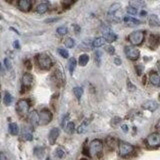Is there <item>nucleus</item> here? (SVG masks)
<instances>
[{"mask_svg":"<svg viewBox=\"0 0 160 160\" xmlns=\"http://www.w3.org/2000/svg\"><path fill=\"white\" fill-rule=\"evenodd\" d=\"M52 120V113L48 109L41 110L39 114V124L40 125H47Z\"/></svg>","mask_w":160,"mask_h":160,"instance_id":"0eeeda50","label":"nucleus"},{"mask_svg":"<svg viewBox=\"0 0 160 160\" xmlns=\"http://www.w3.org/2000/svg\"><path fill=\"white\" fill-rule=\"evenodd\" d=\"M105 42H106V40L104 37H98V38H96V39L93 40V42H92V46L95 48H99V47H101V46H103L104 44H105Z\"/></svg>","mask_w":160,"mask_h":160,"instance_id":"a211bd4d","label":"nucleus"},{"mask_svg":"<svg viewBox=\"0 0 160 160\" xmlns=\"http://www.w3.org/2000/svg\"><path fill=\"white\" fill-rule=\"evenodd\" d=\"M58 53L63 57V58H68L69 57V53L66 49H63V48H59L58 49Z\"/></svg>","mask_w":160,"mask_h":160,"instance_id":"473e14b6","label":"nucleus"},{"mask_svg":"<svg viewBox=\"0 0 160 160\" xmlns=\"http://www.w3.org/2000/svg\"><path fill=\"white\" fill-rule=\"evenodd\" d=\"M74 129H75V125L73 122H68V124L65 127V131L69 133V134H72L74 132Z\"/></svg>","mask_w":160,"mask_h":160,"instance_id":"c85d7f7f","label":"nucleus"},{"mask_svg":"<svg viewBox=\"0 0 160 160\" xmlns=\"http://www.w3.org/2000/svg\"><path fill=\"white\" fill-rule=\"evenodd\" d=\"M62 4L64 6H70L71 4H73L75 2V0H61Z\"/></svg>","mask_w":160,"mask_h":160,"instance_id":"e433bc0d","label":"nucleus"},{"mask_svg":"<svg viewBox=\"0 0 160 160\" xmlns=\"http://www.w3.org/2000/svg\"><path fill=\"white\" fill-rule=\"evenodd\" d=\"M144 32L141 30H137L132 32L131 34L128 36V40L132 45H140L144 40Z\"/></svg>","mask_w":160,"mask_h":160,"instance_id":"7ed1b4c3","label":"nucleus"},{"mask_svg":"<svg viewBox=\"0 0 160 160\" xmlns=\"http://www.w3.org/2000/svg\"><path fill=\"white\" fill-rule=\"evenodd\" d=\"M0 72H2V73H3V69H2V67H1V64H0Z\"/></svg>","mask_w":160,"mask_h":160,"instance_id":"8fccbe9b","label":"nucleus"},{"mask_svg":"<svg viewBox=\"0 0 160 160\" xmlns=\"http://www.w3.org/2000/svg\"><path fill=\"white\" fill-rule=\"evenodd\" d=\"M75 66H76V59H75V58H70L69 62H68V68H69V72L71 75L73 74Z\"/></svg>","mask_w":160,"mask_h":160,"instance_id":"b1692460","label":"nucleus"},{"mask_svg":"<svg viewBox=\"0 0 160 160\" xmlns=\"http://www.w3.org/2000/svg\"><path fill=\"white\" fill-rule=\"evenodd\" d=\"M124 22L129 26L138 25V24L141 23L139 20H137V19H135V18H132V17H124Z\"/></svg>","mask_w":160,"mask_h":160,"instance_id":"412c9836","label":"nucleus"},{"mask_svg":"<svg viewBox=\"0 0 160 160\" xmlns=\"http://www.w3.org/2000/svg\"><path fill=\"white\" fill-rule=\"evenodd\" d=\"M9 132H10L11 135H17L19 132L18 125L16 123H10L9 124Z\"/></svg>","mask_w":160,"mask_h":160,"instance_id":"5701e85b","label":"nucleus"},{"mask_svg":"<svg viewBox=\"0 0 160 160\" xmlns=\"http://www.w3.org/2000/svg\"><path fill=\"white\" fill-rule=\"evenodd\" d=\"M142 107L146 109V110H149L151 111V112H153V111H155L158 108V103L154 100H148L142 104Z\"/></svg>","mask_w":160,"mask_h":160,"instance_id":"f8f14e48","label":"nucleus"},{"mask_svg":"<svg viewBox=\"0 0 160 160\" xmlns=\"http://www.w3.org/2000/svg\"><path fill=\"white\" fill-rule=\"evenodd\" d=\"M24 139L31 141V140H32V134H31V133H26V134H24Z\"/></svg>","mask_w":160,"mask_h":160,"instance_id":"58836bf2","label":"nucleus"},{"mask_svg":"<svg viewBox=\"0 0 160 160\" xmlns=\"http://www.w3.org/2000/svg\"><path fill=\"white\" fill-rule=\"evenodd\" d=\"M3 101H4V104L7 105V106L10 105V104L12 103V101H13V97H12L11 94L9 93V92H5V94H4Z\"/></svg>","mask_w":160,"mask_h":160,"instance_id":"a878e982","label":"nucleus"},{"mask_svg":"<svg viewBox=\"0 0 160 160\" xmlns=\"http://www.w3.org/2000/svg\"><path fill=\"white\" fill-rule=\"evenodd\" d=\"M103 149V144L101 142V140L99 139H94L92 140L89 144V155L92 157L97 156L98 154H100L102 152Z\"/></svg>","mask_w":160,"mask_h":160,"instance_id":"f03ea898","label":"nucleus"},{"mask_svg":"<svg viewBox=\"0 0 160 160\" xmlns=\"http://www.w3.org/2000/svg\"><path fill=\"white\" fill-rule=\"evenodd\" d=\"M0 160H7L5 154L2 153V152H0Z\"/></svg>","mask_w":160,"mask_h":160,"instance_id":"79ce46f5","label":"nucleus"},{"mask_svg":"<svg viewBox=\"0 0 160 160\" xmlns=\"http://www.w3.org/2000/svg\"><path fill=\"white\" fill-rule=\"evenodd\" d=\"M104 38H105V40L107 41V42L111 43V42H113V41H115L116 39H117V35H116L115 33L107 30L106 32H104Z\"/></svg>","mask_w":160,"mask_h":160,"instance_id":"dca6fc26","label":"nucleus"},{"mask_svg":"<svg viewBox=\"0 0 160 160\" xmlns=\"http://www.w3.org/2000/svg\"><path fill=\"white\" fill-rule=\"evenodd\" d=\"M150 83L154 86H160V76L155 71H151L149 73Z\"/></svg>","mask_w":160,"mask_h":160,"instance_id":"ddd939ff","label":"nucleus"},{"mask_svg":"<svg viewBox=\"0 0 160 160\" xmlns=\"http://www.w3.org/2000/svg\"><path fill=\"white\" fill-rule=\"evenodd\" d=\"M36 61H37L38 66L43 70H48L52 66V60L45 53H41L36 56Z\"/></svg>","mask_w":160,"mask_h":160,"instance_id":"f257e3e1","label":"nucleus"},{"mask_svg":"<svg viewBox=\"0 0 160 160\" xmlns=\"http://www.w3.org/2000/svg\"><path fill=\"white\" fill-rule=\"evenodd\" d=\"M0 101H1V95H0Z\"/></svg>","mask_w":160,"mask_h":160,"instance_id":"603ef678","label":"nucleus"},{"mask_svg":"<svg viewBox=\"0 0 160 160\" xmlns=\"http://www.w3.org/2000/svg\"><path fill=\"white\" fill-rule=\"evenodd\" d=\"M48 4L47 3H40L38 4V6L36 7V12L39 14H43L45 13V12H47L48 10Z\"/></svg>","mask_w":160,"mask_h":160,"instance_id":"aec40b11","label":"nucleus"},{"mask_svg":"<svg viewBox=\"0 0 160 160\" xmlns=\"http://www.w3.org/2000/svg\"><path fill=\"white\" fill-rule=\"evenodd\" d=\"M159 44V37L157 35H150L149 37V47L154 49L157 47V45Z\"/></svg>","mask_w":160,"mask_h":160,"instance_id":"2eb2a0df","label":"nucleus"},{"mask_svg":"<svg viewBox=\"0 0 160 160\" xmlns=\"http://www.w3.org/2000/svg\"><path fill=\"white\" fill-rule=\"evenodd\" d=\"M118 150H119V154L121 156H127L134 151V146L127 142H120Z\"/></svg>","mask_w":160,"mask_h":160,"instance_id":"39448f33","label":"nucleus"},{"mask_svg":"<svg viewBox=\"0 0 160 160\" xmlns=\"http://www.w3.org/2000/svg\"><path fill=\"white\" fill-rule=\"evenodd\" d=\"M149 25L152 26V27H158L160 26V20L159 18L157 17V15H150L149 17Z\"/></svg>","mask_w":160,"mask_h":160,"instance_id":"f3484780","label":"nucleus"},{"mask_svg":"<svg viewBox=\"0 0 160 160\" xmlns=\"http://www.w3.org/2000/svg\"><path fill=\"white\" fill-rule=\"evenodd\" d=\"M136 70H137V72H138V75H141V72H142V70H143L142 65H137Z\"/></svg>","mask_w":160,"mask_h":160,"instance_id":"ea45409f","label":"nucleus"},{"mask_svg":"<svg viewBox=\"0 0 160 160\" xmlns=\"http://www.w3.org/2000/svg\"><path fill=\"white\" fill-rule=\"evenodd\" d=\"M34 154L38 157V158H42V157L44 156V148H42V147H37V148H35Z\"/></svg>","mask_w":160,"mask_h":160,"instance_id":"cd10ccee","label":"nucleus"},{"mask_svg":"<svg viewBox=\"0 0 160 160\" xmlns=\"http://www.w3.org/2000/svg\"><path fill=\"white\" fill-rule=\"evenodd\" d=\"M81 160H87V159H81Z\"/></svg>","mask_w":160,"mask_h":160,"instance_id":"5fc2aeb1","label":"nucleus"},{"mask_svg":"<svg viewBox=\"0 0 160 160\" xmlns=\"http://www.w3.org/2000/svg\"><path fill=\"white\" fill-rule=\"evenodd\" d=\"M129 5L134 8H141V7L145 6V2L143 0H130Z\"/></svg>","mask_w":160,"mask_h":160,"instance_id":"6ab92c4d","label":"nucleus"},{"mask_svg":"<svg viewBox=\"0 0 160 160\" xmlns=\"http://www.w3.org/2000/svg\"><path fill=\"white\" fill-rule=\"evenodd\" d=\"M105 50L109 53V54H114V52H115V48L113 47L112 45L106 46V47H105Z\"/></svg>","mask_w":160,"mask_h":160,"instance_id":"f704fd0d","label":"nucleus"},{"mask_svg":"<svg viewBox=\"0 0 160 160\" xmlns=\"http://www.w3.org/2000/svg\"><path fill=\"white\" fill-rule=\"evenodd\" d=\"M29 120H30V123L32 125H37L39 124V114L37 113V111H32V112L29 114Z\"/></svg>","mask_w":160,"mask_h":160,"instance_id":"4468645a","label":"nucleus"},{"mask_svg":"<svg viewBox=\"0 0 160 160\" xmlns=\"http://www.w3.org/2000/svg\"><path fill=\"white\" fill-rule=\"evenodd\" d=\"M157 68H158V71H159V73H160V60L158 62H157Z\"/></svg>","mask_w":160,"mask_h":160,"instance_id":"de8ad7c7","label":"nucleus"},{"mask_svg":"<svg viewBox=\"0 0 160 160\" xmlns=\"http://www.w3.org/2000/svg\"><path fill=\"white\" fill-rule=\"evenodd\" d=\"M159 100H160V93H159Z\"/></svg>","mask_w":160,"mask_h":160,"instance_id":"864d4df0","label":"nucleus"},{"mask_svg":"<svg viewBox=\"0 0 160 160\" xmlns=\"http://www.w3.org/2000/svg\"><path fill=\"white\" fill-rule=\"evenodd\" d=\"M47 160H51V159H50V157H48V158H47Z\"/></svg>","mask_w":160,"mask_h":160,"instance_id":"3c124183","label":"nucleus"},{"mask_svg":"<svg viewBox=\"0 0 160 160\" xmlns=\"http://www.w3.org/2000/svg\"><path fill=\"white\" fill-rule=\"evenodd\" d=\"M4 65H5L6 69H8V70L11 69V62L8 58H5V59H4Z\"/></svg>","mask_w":160,"mask_h":160,"instance_id":"c9c22d12","label":"nucleus"},{"mask_svg":"<svg viewBox=\"0 0 160 160\" xmlns=\"http://www.w3.org/2000/svg\"><path fill=\"white\" fill-rule=\"evenodd\" d=\"M59 134H60L59 128L54 127V128H52V129L50 130L49 134H48V140H49L50 144H52V145L55 144V142H56V140H57L58 136H59Z\"/></svg>","mask_w":160,"mask_h":160,"instance_id":"9d476101","label":"nucleus"},{"mask_svg":"<svg viewBox=\"0 0 160 160\" xmlns=\"http://www.w3.org/2000/svg\"><path fill=\"white\" fill-rule=\"evenodd\" d=\"M121 128H122V130H123V131H124V132H127L128 131V126L127 125H122V126H121Z\"/></svg>","mask_w":160,"mask_h":160,"instance_id":"c03bdc74","label":"nucleus"},{"mask_svg":"<svg viewBox=\"0 0 160 160\" xmlns=\"http://www.w3.org/2000/svg\"><path fill=\"white\" fill-rule=\"evenodd\" d=\"M87 124H88V122H87V121H84V122L82 123V124L78 127V129H77V132H78L79 134H81V133L85 132L86 127H87Z\"/></svg>","mask_w":160,"mask_h":160,"instance_id":"7c9ffc66","label":"nucleus"},{"mask_svg":"<svg viewBox=\"0 0 160 160\" xmlns=\"http://www.w3.org/2000/svg\"><path fill=\"white\" fill-rule=\"evenodd\" d=\"M114 63H115V64L116 65H120L121 64V60L119 59V58H115V59H114Z\"/></svg>","mask_w":160,"mask_h":160,"instance_id":"37998d69","label":"nucleus"},{"mask_svg":"<svg viewBox=\"0 0 160 160\" xmlns=\"http://www.w3.org/2000/svg\"><path fill=\"white\" fill-rule=\"evenodd\" d=\"M120 7H121V5H120L119 3L112 4V5L110 6V8H109V10H108V14H109V15H112V14H114L116 11L119 10Z\"/></svg>","mask_w":160,"mask_h":160,"instance_id":"393cba45","label":"nucleus"},{"mask_svg":"<svg viewBox=\"0 0 160 160\" xmlns=\"http://www.w3.org/2000/svg\"><path fill=\"white\" fill-rule=\"evenodd\" d=\"M73 93H74V95L76 96V98L79 100V99L81 98L82 94H83V89H82L81 87H75L73 89Z\"/></svg>","mask_w":160,"mask_h":160,"instance_id":"bb28decb","label":"nucleus"},{"mask_svg":"<svg viewBox=\"0 0 160 160\" xmlns=\"http://www.w3.org/2000/svg\"><path fill=\"white\" fill-rule=\"evenodd\" d=\"M63 155H64V151L61 148H57L56 149V156L58 158H62Z\"/></svg>","mask_w":160,"mask_h":160,"instance_id":"4c0bfd02","label":"nucleus"},{"mask_svg":"<svg viewBox=\"0 0 160 160\" xmlns=\"http://www.w3.org/2000/svg\"><path fill=\"white\" fill-rule=\"evenodd\" d=\"M64 45L66 46L67 48H72V47H74V45H75V42H74V40L72 39V38H66L64 41Z\"/></svg>","mask_w":160,"mask_h":160,"instance_id":"c756f323","label":"nucleus"},{"mask_svg":"<svg viewBox=\"0 0 160 160\" xmlns=\"http://www.w3.org/2000/svg\"><path fill=\"white\" fill-rule=\"evenodd\" d=\"M127 12L129 14H131V15H136V14H137V9L134 8V7L129 6V7H127Z\"/></svg>","mask_w":160,"mask_h":160,"instance_id":"72a5a7b5","label":"nucleus"},{"mask_svg":"<svg viewBox=\"0 0 160 160\" xmlns=\"http://www.w3.org/2000/svg\"><path fill=\"white\" fill-rule=\"evenodd\" d=\"M124 52H125L126 57L130 60H137L140 55L139 50H138L137 48L133 47V46H125Z\"/></svg>","mask_w":160,"mask_h":160,"instance_id":"423d86ee","label":"nucleus"},{"mask_svg":"<svg viewBox=\"0 0 160 160\" xmlns=\"http://www.w3.org/2000/svg\"><path fill=\"white\" fill-rule=\"evenodd\" d=\"M14 47H15V48H19V47H20V46H19V42H18V41H15V42H14Z\"/></svg>","mask_w":160,"mask_h":160,"instance_id":"a18cd8bd","label":"nucleus"},{"mask_svg":"<svg viewBox=\"0 0 160 160\" xmlns=\"http://www.w3.org/2000/svg\"><path fill=\"white\" fill-rule=\"evenodd\" d=\"M32 2L31 0H18V7L21 11L28 12L31 9Z\"/></svg>","mask_w":160,"mask_h":160,"instance_id":"9b49d317","label":"nucleus"},{"mask_svg":"<svg viewBox=\"0 0 160 160\" xmlns=\"http://www.w3.org/2000/svg\"><path fill=\"white\" fill-rule=\"evenodd\" d=\"M140 15H141V16H145V15H146V11H141Z\"/></svg>","mask_w":160,"mask_h":160,"instance_id":"09e8293b","label":"nucleus"},{"mask_svg":"<svg viewBox=\"0 0 160 160\" xmlns=\"http://www.w3.org/2000/svg\"><path fill=\"white\" fill-rule=\"evenodd\" d=\"M88 61H89V56H88V55H87V54L80 55L79 60H78V63H79L80 66H82V67L86 66L87 63H88Z\"/></svg>","mask_w":160,"mask_h":160,"instance_id":"4be33fe9","label":"nucleus"},{"mask_svg":"<svg viewBox=\"0 0 160 160\" xmlns=\"http://www.w3.org/2000/svg\"><path fill=\"white\" fill-rule=\"evenodd\" d=\"M147 146L150 148H156V147L160 146V134L159 133H151L147 136L146 140Z\"/></svg>","mask_w":160,"mask_h":160,"instance_id":"20e7f679","label":"nucleus"},{"mask_svg":"<svg viewBox=\"0 0 160 160\" xmlns=\"http://www.w3.org/2000/svg\"><path fill=\"white\" fill-rule=\"evenodd\" d=\"M95 57L98 60V63H100V57H101V52L100 51H96L95 52Z\"/></svg>","mask_w":160,"mask_h":160,"instance_id":"a19ab883","label":"nucleus"},{"mask_svg":"<svg viewBox=\"0 0 160 160\" xmlns=\"http://www.w3.org/2000/svg\"><path fill=\"white\" fill-rule=\"evenodd\" d=\"M33 82H34V79H33V76L30 73H25L23 75L22 86L24 88H26V89L30 88V87L33 85Z\"/></svg>","mask_w":160,"mask_h":160,"instance_id":"1a4fd4ad","label":"nucleus"},{"mask_svg":"<svg viewBox=\"0 0 160 160\" xmlns=\"http://www.w3.org/2000/svg\"><path fill=\"white\" fill-rule=\"evenodd\" d=\"M156 128H157V130H158V131L160 132V120L158 121V122H157V124H156Z\"/></svg>","mask_w":160,"mask_h":160,"instance_id":"49530a36","label":"nucleus"},{"mask_svg":"<svg viewBox=\"0 0 160 160\" xmlns=\"http://www.w3.org/2000/svg\"><path fill=\"white\" fill-rule=\"evenodd\" d=\"M56 31L59 35H65V34H67V32H68V29L65 27V26H60V27L57 28Z\"/></svg>","mask_w":160,"mask_h":160,"instance_id":"2f4dec72","label":"nucleus"},{"mask_svg":"<svg viewBox=\"0 0 160 160\" xmlns=\"http://www.w3.org/2000/svg\"><path fill=\"white\" fill-rule=\"evenodd\" d=\"M29 102L26 99H21L17 102V105H16V108H17V111L20 115H25L28 113L29 111Z\"/></svg>","mask_w":160,"mask_h":160,"instance_id":"6e6552de","label":"nucleus"}]
</instances>
